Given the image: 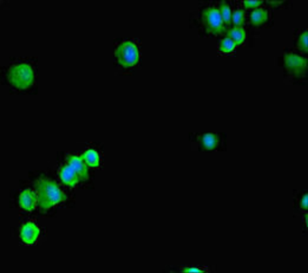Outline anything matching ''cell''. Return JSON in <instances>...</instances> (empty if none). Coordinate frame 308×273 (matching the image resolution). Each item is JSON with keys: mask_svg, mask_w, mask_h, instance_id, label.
Masks as SVG:
<instances>
[{"mask_svg": "<svg viewBox=\"0 0 308 273\" xmlns=\"http://www.w3.org/2000/svg\"><path fill=\"white\" fill-rule=\"evenodd\" d=\"M34 187L38 197V204L42 209H48L65 201L66 196L54 181L45 177L38 179Z\"/></svg>", "mask_w": 308, "mask_h": 273, "instance_id": "1", "label": "cell"}, {"mask_svg": "<svg viewBox=\"0 0 308 273\" xmlns=\"http://www.w3.org/2000/svg\"><path fill=\"white\" fill-rule=\"evenodd\" d=\"M201 19L207 33L218 35L226 31L218 8L213 7L205 8L202 13Z\"/></svg>", "mask_w": 308, "mask_h": 273, "instance_id": "2", "label": "cell"}, {"mask_svg": "<svg viewBox=\"0 0 308 273\" xmlns=\"http://www.w3.org/2000/svg\"><path fill=\"white\" fill-rule=\"evenodd\" d=\"M8 79L10 83L17 87L25 89L32 83L33 74L30 66L22 64L12 67L10 69Z\"/></svg>", "mask_w": 308, "mask_h": 273, "instance_id": "3", "label": "cell"}, {"mask_svg": "<svg viewBox=\"0 0 308 273\" xmlns=\"http://www.w3.org/2000/svg\"><path fill=\"white\" fill-rule=\"evenodd\" d=\"M115 55L118 63L125 68L135 65L139 59L138 48L134 43L130 41L124 42L119 45L115 51Z\"/></svg>", "mask_w": 308, "mask_h": 273, "instance_id": "4", "label": "cell"}, {"mask_svg": "<svg viewBox=\"0 0 308 273\" xmlns=\"http://www.w3.org/2000/svg\"><path fill=\"white\" fill-rule=\"evenodd\" d=\"M285 67L291 74L301 76L306 74L307 68V59L297 54L288 53L284 56Z\"/></svg>", "mask_w": 308, "mask_h": 273, "instance_id": "5", "label": "cell"}, {"mask_svg": "<svg viewBox=\"0 0 308 273\" xmlns=\"http://www.w3.org/2000/svg\"><path fill=\"white\" fill-rule=\"evenodd\" d=\"M67 163L79 176L81 181L87 180L89 176L88 167L80 155H71L67 158Z\"/></svg>", "mask_w": 308, "mask_h": 273, "instance_id": "6", "label": "cell"}, {"mask_svg": "<svg viewBox=\"0 0 308 273\" xmlns=\"http://www.w3.org/2000/svg\"><path fill=\"white\" fill-rule=\"evenodd\" d=\"M59 177L63 184L71 187H75L81 181L77 174L67 163L61 168Z\"/></svg>", "mask_w": 308, "mask_h": 273, "instance_id": "7", "label": "cell"}, {"mask_svg": "<svg viewBox=\"0 0 308 273\" xmlns=\"http://www.w3.org/2000/svg\"><path fill=\"white\" fill-rule=\"evenodd\" d=\"M19 203L24 209L28 211L33 210L38 204V197L36 192L29 189L24 190L20 194Z\"/></svg>", "mask_w": 308, "mask_h": 273, "instance_id": "8", "label": "cell"}, {"mask_svg": "<svg viewBox=\"0 0 308 273\" xmlns=\"http://www.w3.org/2000/svg\"><path fill=\"white\" fill-rule=\"evenodd\" d=\"M38 228L33 223L29 222L22 227L20 236L23 241L28 244H31L36 240L39 233Z\"/></svg>", "mask_w": 308, "mask_h": 273, "instance_id": "9", "label": "cell"}, {"mask_svg": "<svg viewBox=\"0 0 308 273\" xmlns=\"http://www.w3.org/2000/svg\"><path fill=\"white\" fill-rule=\"evenodd\" d=\"M80 156L88 167L96 168L100 165L99 155L95 149H87Z\"/></svg>", "mask_w": 308, "mask_h": 273, "instance_id": "10", "label": "cell"}, {"mask_svg": "<svg viewBox=\"0 0 308 273\" xmlns=\"http://www.w3.org/2000/svg\"><path fill=\"white\" fill-rule=\"evenodd\" d=\"M267 11L261 8H256L251 13L250 18L251 24L254 26H260L268 19Z\"/></svg>", "mask_w": 308, "mask_h": 273, "instance_id": "11", "label": "cell"}, {"mask_svg": "<svg viewBox=\"0 0 308 273\" xmlns=\"http://www.w3.org/2000/svg\"><path fill=\"white\" fill-rule=\"evenodd\" d=\"M245 36V32L243 27H233L226 31V37L234 41L236 46L242 44Z\"/></svg>", "mask_w": 308, "mask_h": 273, "instance_id": "12", "label": "cell"}, {"mask_svg": "<svg viewBox=\"0 0 308 273\" xmlns=\"http://www.w3.org/2000/svg\"><path fill=\"white\" fill-rule=\"evenodd\" d=\"M218 9L224 25L231 27L232 24V13L229 5L223 1L220 4Z\"/></svg>", "mask_w": 308, "mask_h": 273, "instance_id": "13", "label": "cell"}, {"mask_svg": "<svg viewBox=\"0 0 308 273\" xmlns=\"http://www.w3.org/2000/svg\"><path fill=\"white\" fill-rule=\"evenodd\" d=\"M245 11L243 10H236L232 14V23L233 27H243L245 23Z\"/></svg>", "mask_w": 308, "mask_h": 273, "instance_id": "14", "label": "cell"}, {"mask_svg": "<svg viewBox=\"0 0 308 273\" xmlns=\"http://www.w3.org/2000/svg\"><path fill=\"white\" fill-rule=\"evenodd\" d=\"M236 46V45L234 41L229 38L226 37L221 40L219 49L222 52L229 53L234 50Z\"/></svg>", "mask_w": 308, "mask_h": 273, "instance_id": "15", "label": "cell"}, {"mask_svg": "<svg viewBox=\"0 0 308 273\" xmlns=\"http://www.w3.org/2000/svg\"><path fill=\"white\" fill-rule=\"evenodd\" d=\"M308 31L303 32L300 36L297 43L298 49L303 52L307 53L308 52Z\"/></svg>", "mask_w": 308, "mask_h": 273, "instance_id": "16", "label": "cell"}, {"mask_svg": "<svg viewBox=\"0 0 308 273\" xmlns=\"http://www.w3.org/2000/svg\"><path fill=\"white\" fill-rule=\"evenodd\" d=\"M263 2L262 0H245L243 1L244 7L246 8H256Z\"/></svg>", "mask_w": 308, "mask_h": 273, "instance_id": "17", "label": "cell"}, {"mask_svg": "<svg viewBox=\"0 0 308 273\" xmlns=\"http://www.w3.org/2000/svg\"><path fill=\"white\" fill-rule=\"evenodd\" d=\"M205 271L196 267H186L182 269L181 272L184 273H203Z\"/></svg>", "mask_w": 308, "mask_h": 273, "instance_id": "18", "label": "cell"}, {"mask_svg": "<svg viewBox=\"0 0 308 273\" xmlns=\"http://www.w3.org/2000/svg\"><path fill=\"white\" fill-rule=\"evenodd\" d=\"M308 194L307 193H304L301 198L300 205L301 208L304 210L308 209Z\"/></svg>", "mask_w": 308, "mask_h": 273, "instance_id": "19", "label": "cell"}, {"mask_svg": "<svg viewBox=\"0 0 308 273\" xmlns=\"http://www.w3.org/2000/svg\"><path fill=\"white\" fill-rule=\"evenodd\" d=\"M267 2L269 4H270L273 5H277L281 4L283 2V1H267Z\"/></svg>", "mask_w": 308, "mask_h": 273, "instance_id": "20", "label": "cell"}, {"mask_svg": "<svg viewBox=\"0 0 308 273\" xmlns=\"http://www.w3.org/2000/svg\"><path fill=\"white\" fill-rule=\"evenodd\" d=\"M305 223L306 227L308 226V215L307 213H305L304 215Z\"/></svg>", "mask_w": 308, "mask_h": 273, "instance_id": "21", "label": "cell"}]
</instances>
